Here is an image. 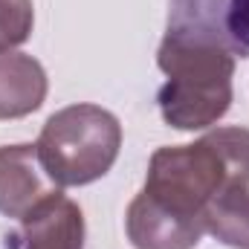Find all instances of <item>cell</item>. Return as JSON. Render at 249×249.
I'll return each mask as SVG.
<instances>
[{"label":"cell","instance_id":"6da1fadb","mask_svg":"<svg viewBox=\"0 0 249 249\" xmlns=\"http://www.w3.org/2000/svg\"><path fill=\"white\" fill-rule=\"evenodd\" d=\"M157 67L165 72L157 105L168 127L206 130L229 113L235 99V55L223 44L168 29L157 50Z\"/></svg>","mask_w":249,"mask_h":249},{"label":"cell","instance_id":"7a4b0ae2","mask_svg":"<svg viewBox=\"0 0 249 249\" xmlns=\"http://www.w3.org/2000/svg\"><path fill=\"white\" fill-rule=\"evenodd\" d=\"M35 145L55 186H90L119 160L122 124L107 107L78 102L55 110L44 122Z\"/></svg>","mask_w":249,"mask_h":249},{"label":"cell","instance_id":"3957f363","mask_svg":"<svg viewBox=\"0 0 249 249\" xmlns=\"http://www.w3.org/2000/svg\"><path fill=\"white\" fill-rule=\"evenodd\" d=\"M226 180H229V165L220 148L206 133L191 145L157 148L148 162L142 194L180 217L203 220L206 206L226 186Z\"/></svg>","mask_w":249,"mask_h":249},{"label":"cell","instance_id":"277c9868","mask_svg":"<svg viewBox=\"0 0 249 249\" xmlns=\"http://www.w3.org/2000/svg\"><path fill=\"white\" fill-rule=\"evenodd\" d=\"M168 29L212 38L235 58H249V0H171Z\"/></svg>","mask_w":249,"mask_h":249},{"label":"cell","instance_id":"5b68a950","mask_svg":"<svg viewBox=\"0 0 249 249\" xmlns=\"http://www.w3.org/2000/svg\"><path fill=\"white\" fill-rule=\"evenodd\" d=\"M55 191H61V186H55V180L47 174L38 157V145H0V214L23 220Z\"/></svg>","mask_w":249,"mask_h":249},{"label":"cell","instance_id":"8992f818","mask_svg":"<svg viewBox=\"0 0 249 249\" xmlns=\"http://www.w3.org/2000/svg\"><path fill=\"white\" fill-rule=\"evenodd\" d=\"M87 226L75 200L64 191L41 200L23 220L15 235V249H84Z\"/></svg>","mask_w":249,"mask_h":249},{"label":"cell","instance_id":"52a82bcc","mask_svg":"<svg viewBox=\"0 0 249 249\" xmlns=\"http://www.w3.org/2000/svg\"><path fill=\"white\" fill-rule=\"evenodd\" d=\"M124 229L133 249H194L206 235L203 220L180 217L145 197L142 191L127 206Z\"/></svg>","mask_w":249,"mask_h":249},{"label":"cell","instance_id":"ba28073f","mask_svg":"<svg viewBox=\"0 0 249 249\" xmlns=\"http://www.w3.org/2000/svg\"><path fill=\"white\" fill-rule=\"evenodd\" d=\"M50 78L44 64L26 53H0V122L23 119L47 102Z\"/></svg>","mask_w":249,"mask_h":249},{"label":"cell","instance_id":"9c48e42d","mask_svg":"<svg viewBox=\"0 0 249 249\" xmlns=\"http://www.w3.org/2000/svg\"><path fill=\"white\" fill-rule=\"evenodd\" d=\"M206 232L229 249H249V180H226L206 206Z\"/></svg>","mask_w":249,"mask_h":249},{"label":"cell","instance_id":"30bf717a","mask_svg":"<svg viewBox=\"0 0 249 249\" xmlns=\"http://www.w3.org/2000/svg\"><path fill=\"white\" fill-rule=\"evenodd\" d=\"M35 26L32 0H0V53L26 44Z\"/></svg>","mask_w":249,"mask_h":249}]
</instances>
